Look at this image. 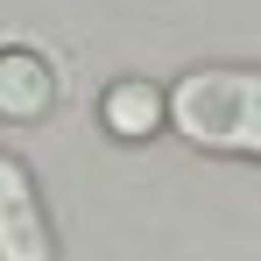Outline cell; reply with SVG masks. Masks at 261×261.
<instances>
[{
	"mask_svg": "<svg viewBox=\"0 0 261 261\" xmlns=\"http://www.w3.org/2000/svg\"><path fill=\"white\" fill-rule=\"evenodd\" d=\"M106 127L120 134V141H141V134H155L163 127V92L155 85H141V78H127V85H113L106 92Z\"/></svg>",
	"mask_w": 261,
	"mask_h": 261,
	"instance_id": "277c9868",
	"label": "cell"
},
{
	"mask_svg": "<svg viewBox=\"0 0 261 261\" xmlns=\"http://www.w3.org/2000/svg\"><path fill=\"white\" fill-rule=\"evenodd\" d=\"M0 261H57L36 176L21 170L14 155H0Z\"/></svg>",
	"mask_w": 261,
	"mask_h": 261,
	"instance_id": "7a4b0ae2",
	"label": "cell"
},
{
	"mask_svg": "<svg viewBox=\"0 0 261 261\" xmlns=\"http://www.w3.org/2000/svg\"><path fill=\"white\" fill-rule=\"evenodd\" d=\"M170 120L191 148L261 163V71H191L170 92Z\"/></svg>",
	"mask_w": 261,
	"mask_h": 261,
	"instance_id": "6da1fadb",
	"label": "cell"
},
{
	"mask_svg": "<svg viewBox=\"0 0 261 261\" xmlns=\"http://www.w3.org/2000/svg\"><path fill=\"white\" fill-rule=\"evenodd\" d=\"M49 99H57V78L36 49H0V120H43Z\"/></svg>",
	"mask_w": 261,
	"mask_h": 261,
	"instance_id": "3957f363",
	"label": "cell"
}]
</instances>
